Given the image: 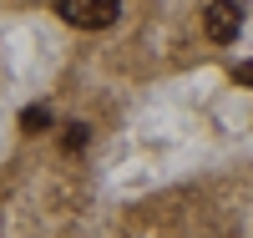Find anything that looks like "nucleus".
<instances>
[{
	"mask_svg": "<svg viewBox=\"0 0 253 238\" xmlns=\"http://www.w3.org/2000/svg\"><path fill=\"white\" fill-rule=\"evenodd\" d=\"M56 10L66 26H81V31H107L112 20L122 15V0H56Z\"/></svg>",
	"mask_w": 253,
	"mask_h": 238,
	"instance_id": "nucleus-1",
	"label": "nucleus"
},
{
	"mask_svg": "<svg viewBox=\"0 0 253 238\" xmlns=\"http://www.w3.org/2000/svg\"><path fill=\"white\" fill-rule=\"evenodd\" d=\"M203 31H208V41L228 46V41L243 31V5H238V0H213V5L203 10Z\"/></svg>",
	"mask_w": 253,
	"mask_h": 238,
	"instance_id": "nucleus-2",
	"label": "nucleus"
},
{
	"mask_svg": "<svg viewBox=\"0 0 253 238\" xmlns=\"http://www.w3.org/2000/svg\"><path fill=\"white\" fill-rule=\"evenodd\" d=\"M91 142V132H86V122H71L66 132H61V147H66V152H81V147Z\"/></svg>",
	"mask_w": 253,
	"mask_h": 238,
	"instance_id": "nucleus-3",
	"label": "nucleus"
},
{
	"mask_svg": "<svg viewBox=\"0 0 253 238\" xmlns=\"http://www.w3.org/2000/svg\"><path fill=\"white\" fill-rule=\"evenodd\" d=\"M20 127H26V132H46L51 112H46V106H26V112H20Z\"/></svg>",
	"mask_w": 253,
	"mask_h": 238,
	"instance_id": "nucleus-4",
	"label": "nucleus"
},
{
	"mask_svg": "<svg viewBox=\"0 0 253 238\" xmlns=\"http://www.w3.org/2000/svg\"><path fill=\"white\" fill-rule=\"evenodd\" d=\"M233 76H238V81H243V86H253V61H243V66H238V71H233Z\"/></svg>",
	"mask_w": 253,
	"mask_h": 238,
	"instance_id": "nucleus-5",
	"label": "nucleus"
}]
</instances>
